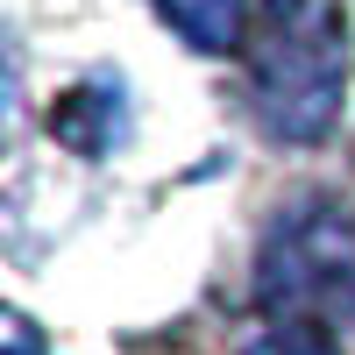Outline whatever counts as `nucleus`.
Here are the masks:
<instances>
[{
    "instance_id": "nucleus-4",
    "label": "nucleus",
    "mask_w": 355,
    "mask_h": 355,
    "mask_svg": "<svg viewBox=\"0 0 355 355\" xmlns=\"http://www.w3.org/2000/svg\"><path fill=\"white\" fill-rule=\"evenodd\" d=\"M157 8L192 50H234L242 43V0H157Z\"/></svg>"
},
{
    "instance_id": "nucleus-2",
    "label": "nucleus",
    "mask_w": 355,
    "mask_h": 355,
    "mask_svg": "<svg viewBox=\"0 0 355 355\" xmlns=\"http://www.w3.org/2000/svg\"><path fill=\"white\" fill-rule=\"evenodd\" d=\"M263 284L291 313H355V234L334 206H299L263 249Z\"/></svg>"
},
{
    "instance_id": "nucleus-1",
    "label": "nucleus",
    "mask_w": 355,
    "mask_h": 355,
    "mask_svg": "<svg viewBox=\"0 0 355 355\" xmlns=\"http://www.w3.org/2000/svg\"><path fill=\"white\" fill-rule=\"evenodd\" d=\"M249 78L256 107L284 142H320L341 114L348 57H341V21L327 0H263L249 28Z\"/></svg>"
},
{
    "instance_id": "nucleus-6",
    "label": "nucleus",
    "mask_w": 355,
    "mask_h": 355,
    "mask_svg": "<svg viewBox=\"0 0 355 355\" xmlns=\"http://www.w3.org/2000/svg\"><path fill=\"white\" fill-rule=\"evenodd\" d=\"M0 334H8V341H0V355H43V348H36V334H28V320H21V313H8V320H0Z\"/></svg>"
},
{
    "instance_id": "nucleus-5",
    "label": "nucleus",
    "mask_w": 355,
    "mask_h": 355,
    "mask_svg": "<svg viewBox=\"0 0 355 355\" xmlns=\"http://www.w3.org/2000/svg\"><path fill=\"white\" fill-rule=\"evenodd\" d=\"M256 355H334V341L320 327H306V320H284V327H270L256 341Z\"/></svg>"
},
{
    "instance_id": "nucleus-3",
    "label": "nucleus",
    "mask_w": 355,
    "mask_h": 355,
    "mask_svg": "<svg viewBox=\"0 0 355 355\" xmlns=\"http://www.w3.org/2000/svg\"><path fill=\"white\" fill-rule=\"evenodd\" d=\"M50 135L64 142V150H78V157H107L114 142L128 135V121H121V78H107V71L78 78L71 93L50 107Z\"/></svg>"
}]
</instances>
